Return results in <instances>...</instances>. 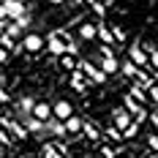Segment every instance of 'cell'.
<instances>
[{
    "label": "cell",
    "instance_id": "obj_1",
    "mask_svg": "<svg viewBox=\"0 0 158 158\" xmlns=\"http://www.w3.org/2000/svg\"><path fill=\"white\" fill-rule=\"evenodd\" d=\"M68 44H71V38L63 30H55V33L47 35V49H49V55H55V57H63L68 52Z\"/></svg>",
    "mask_w": 158,
    "mask_h": 158
},
{
    "label": "cell",
    "instance_id": "obj_2",
    "mask_svg": "<svg viewBox=\"0 0 158 158\" xmlns=\"http://www.w3.org/2000/svg\"><path fill=\"white\" fill-rule=\"evenodd\" d=\"M79 71L85 74V79L90 82V85H106V74L98 68V63H90V60H79Z\"/></svg>",
    "mask_w": 158,
    "mask_h": 158
},
{
    "label": "cell",
    "instance_id": "obj_3",
    "mask_svg": "<svg viewBox=\"0 0 158 158\" xmlns=\"http://www.w3.org/2000/svg\"><path fill=\"white\" fill-rule=\"evenodd\" d=\"M22 52H27V55H38L41 49H47V35H41V33H27V35H22Z\"/></svg>",
    "mask_w": 158,
    "mask_h": 158
},
{
    "label": "cell",
    "instance_id": "obj_4",
    "mask_svg": "<svg viewBox=\"0 0 158 158\" xmlns=\"http://www.w3.org/2000/svg\"><path fill=\"white\" fill-rule=\"evenodd\" d=\"M77 109H74V104L68 101V98H57V101H52V120H60L65 123L68 117H74Z\"/></svg>",
    "mask_w": 158,
    "mask_h": 158
},
{
    "label": "cell",
    "instance_id": "obj_5",
    "mask_svg": "<svg viewBox=\"0 0 158 158\" xmlns=\"http://www.w3.org/2000/svg\"><path fill=\"white\" fill-rule=\"evenodd\" d=\"M128 60L136 65V68H150V55L142 44H131L128 47Z\"/></svg>",
    "mask_w": 158,
    "mask_h": 158
},
{
    "label": "cell",
    "instance_id": "obj_6",
    "mask_svg": "<svg viewBox=\"0 0 158 158\" xmlns=\"http://www.w3.org/2000/svg\"><path fill=\"white\" fill-rule=\"evenodd\" d=\"M131 123H134V114H131V112H128L126 106H117V109L112 112V126L117 128L120 134H123V131H126V128L131 126Z\"/></svg>",
    "mask_w": 158,
    "mask_h": 158
},
{
    "label": "cell",
    "instance_id": "obj_7",
    "mask_svg": "<svg viewBox=\"0 0 158 158\" xmlns=\"http://www.w3.org/2000/svg\"><path fill=\"white\" fill-rule=\"evenodd\" d=\"M30 114L35 117V120H41L44 126L52 123V101H35V106H33Z\"/></svg>",
    "mask_w": 158,
    "mask_h": 158
},
{
    "label": "cell",
    "instance_id": "obj_8",
    "mask_svg": "<svg viewBox=\"0 0 158 158\" xmlns=\"http://www.w3.org/2000/svg\"><path fill=\"white\" fill-rule=\"evenodd\" d=\"M6 11H8V22H16L19 16L27 14V8H25V0H6Z\"/></svg>",
    "mask_w": 158,
    "mask_h": 158
},
{
    "label": "cell",
    "instance_id": "obj_9",
    "mask_svg": "<svg viewBox=\"0 0 158 158\" xmlns=\"http://www.w3.org/2000/svg\"><path fill=\"white\" fill-rule=\"evenodd\" d=\"M95 35H98V41L101 44H106V47H114V35H112V27L101 19V22H95Z\"/></svg>",
    "mask_w": 158,
    "mask_h": 158
},
{
    "label": "cell",
    "instance_id": "obj_10",
    "mask_svg": "<svg viewBox=\"0 0 158 158\" xmlns=\"http://www.w3.org/2000/svg\"><path fill=\"white\" fill-rule=\"evenodd\" d=\"M98 68H101L106 77H117V74H120V60H117V57H98Z\"/></svg>",
    "mask_w": 158,
    "mask_h": 158
},
{
    "label": "cell",
    "instance_id": "obj_11",
    "mask_svg": "<svg viewBox=\"0 0 158 158\" xmlns=\"http://www.w3.org/2000/svg\"><path fill=\"white\" fill-rule=\"evenodd\" d=\"M68 85H71V90H77V93H85L90 82H87V79H85V74L77 68V71H71V74H68Z\"/></svg>",
    "mask_w": 158,
    "mask_h": 158
},
{
    "label": "cell",
    "instance_id": "obj_12",
    "mask_svg": "<svg viewBox=\"0 0 158 158\" xmlns=\"http://www.w3.org/2000/svg\"><path fill=\"white\" fill-rule=\"evenodd\" d=\"M77 35H79V41H98V35H95V22H82Z\"/></svg>",
    "mask_w": 158,
    "mask_h": 158
},
{
    "label": "cell",
    "instance_id": "obj_13",
    "mask_svg": "<svg viewBox=\"0 0 158 158\" xmlns=\"http://www.w3.org/2000/svg\"><path fill=\"white\" fill-rule=\"evenodd\" d=\"M41 158H65L63 144H44L41 147Z\"/></svg>",
    "mask_w": 158,
    "mask_h": 158
},
{
    "label": "cell",
    "instance_id": "obj_14",
    "mask_svg": "<svg viewBox=\"0 0 158 158\" xmlns=\"http://www.w3.org/2000/svg\"><path fill=\"white\" fill-rule=\"evenodd\" d=\"M19 123L27 128V134H38V131H44V123H41V120H35L33 114H22V120H19Z\"/></svg>",
    "mask_w": 158,
    "mask_h": 158
},
{
    "label": "cell",
    "instance_id": "obj_15",
    "mask_svg": "<svg viewBox=\"0 0 158 158\" xmlns=\"http://www.w3.org/2000/svg\"><path fill=\"white\" fill-rule=\"evenodd\" d=\"M82 134L90 139V142H101L104 139V134H101V128L95 126V123H85V128H82Z\"/></svg>",
    "mask_w": 158,
    "mask_h": 158
},
{
    "label": "cell",
    "instance_id": "obj_16",
    "mask_svg": "<svg viewBox=\"0 0 158 158\" xmlns=\"http://www.w3.org/2000/svg\"><path fill=\"white\" fill-rule=\"evenodd\" d=\"M63 126H65L68 134H74V136H77V134H82V128H85V120H79L77 114H74V117H68V120H65Z\"/></svg>",
    "mask_w": 158,
    "mask_h": 158
},
{
    "label": "cell",
    "instance_id": "obj_17",
    "mask_svg": "<svg viewBox=\"0 0 158 158\" xmlns=\"http://www.w3.org/2000/svg\"><path fill=\"white\" fill-rule=\"evenodd\" d=\"M57 63H60V68H65V71H77V68H79L77 55H68V52H65L63 57H57Z\"/></svg>",
    "mask_w": 158,
    "mask_h": 158
},
{
    "label": "cell",
    "instance_id": "obj_18",
    "mask_svg": "<svg viewBox=\"0 0 158 158\" xmlns=\"http://www.w3.org/2000/svg\"><path fill=\"white\" fill-rule=\"evenodd\" d=\"M128 93L134 95V98H136V101H139V104H147V90H144L142 85H139V82H131V90H128Z\"/></svg>",
    "mask_w": 158,
    "mask_h": 158
},
{
    "label": "cell",
    "instance_id": "obj_19",
    "mask_svg": "<svg viewBox=\"0 0 158 158\" xmlns=\"http://www.w3.org/2000/svg\"><path fill=\"white\" fill-rule=\"evenodd\" d=\"M136 71H139V68H136V65L131 63V60H123V63H120V74H123V77L126 79H131V82H134V79H136Z\"/></svg>",
    "mask_w": 158,
    "mask_h": 158
},
{
    "label": "cell",
    "instance_id": "obj_20",
    "mask_svg": "<svg viewBox=\"0 0 158 158\" xmlns=\"http://www.w3.org/2000/svg\"><path fill=\"white\" fill-rule=\"evenodd\" d=\"M123 106H126V109L131 112V114H136L139 109H144V106H142V104H139V101H136V98H134L131 93H126V95H123Z\"/></svg>",
    "mask_w": 158,
    "mask_h": 158
},
{
    "label": "cell",
    "instance_id": "obj_21",
    "mask_svg": "<svg viewBox=\"0 0 158 158\" xmlns=\"http://www.w3.org/2000/svg\"><path fill=\"white\" fill-rule=\"evenodd\" d=\"M101 134H104V139H109V142H123V134H120V131H117L114 126L101 128Z\"/></svg>",
    "mask_w": 158,
    "mask_h": 158
},
{
    "label": "cell",
    "instance_id": "obj_22",
    "mask_svg": "<svg viewBox=\"0 0 158 158\" xmlns=\"http://www.w3.org/2000/svg\"><path fill=\"white\" fill-rule=\"evenodd\" d=\"M33 106H35V98H33V95H22V98H19V112H22V114H30Z\"/></svg>",
    "mask_w": 158,
    "mask_h": 158
},
{
    "label": "cell",
    "instance_id": "obj_23",
    "mask_svg": "<svg viewBox=\"0 0 158 158\" xmlns=\"http://www.w3.org/2000/svg\"><path fill=\"white\" fill-rule=\"evenodd\" d=\"M47 126H49V131H52V134H55L57 139H63V136H68V131H65V126L60 123V120H52V123H47Z\"/></svg>",
    "mask_w": 158,
    "mask_h": 158
},
{
    "label": "cell",
    "instance_id": "obj_24",
    "mask_svg": "<svg viewBox=\"0 0 158 158\" xmlns=\"http://www.w3.org/2000/svg\"><path fill=\"white\" fill-rule=\"evenodd\" d=\"M139 123H136V120H134V123H131V126L126 128V131H123V142H128V139H134V136H136V134H139Z\"/></svg>",
    "mask_w": 158,
    "mask_h": 158
},
{
    "label": "cell",
    "instance_id": "obj_25",
    "mask_svg": "<svg viewBox=\"0 0 158 158\" xmlns=\"http://www.w3.org/2000/svg\"><path fill=\"white\" fill-rule=\"evenodd\" d=\"M6 33H8V35H11V38H19V35H22V27H19V25H16V22H8V27H6Z\"/></svg>",
    "mask_w": 158,
    "mask_h": 158
},
{
    "label": "cell",
    "instance_id": "obj_26",
    "mask_svg": "<svg viewBox=\"0 0 158 158\" xmlns=\"http://www.w3.org/2000/svg\"><path fill=\"white\" fill-rule=\"evenodd\" d=\"M98 57H114V47L101 44V47H98Z\"/></svg>",
    "mask_w": 158,
    "mask_h": 158
},
{
    "label": "cell",
    "instance_id": "obj_27",
    "mask_svg": "<svg viewBox=\"0 0 158 158\" xmlns=\"http://www.w3.org/2000/svg\"><path fill=\"white\" fill-rule=\"evenodd\" d=\"M147 98L158 104V85H150V87H147Z\"/></svg>",
    "mask_w": 158,
    "mask_h": 158
},
{
    "label": "cell",
    "instance_id": "obj_28",
    "mask_svg": "<svg viewBox=\"0 0 158 158\" xmlns=\"http://www.w3.org/2000/svg\"><path fill=\"white\" fill-rule=\"evenodd\" d=\"M16 25H19V27H22V30H25V27H30V14L19 16V19H16Z\"/></svg>",
    "mask_w": 158,
    "mask_h": 158
},
{
    "label": "cell",
    "instance_id": "obj_29",
    "mask_svg": "<svg viewBox=\"0 0 158 158\" xmlns=\"http://www.w3.org/2000/svg\"><path fill=\"white\" fill-rule=\"evenodd\" d=\"M147 144L153 147V153H158V136H156V134H150V136H147Z\"/></svg>",
    "mask_w": 158,
    "mask_h": 158
},
{
    "label": "cell",
    "instance_id": "obj_30",
    "mask_svg": "<svg viewBox=\"0 0 158 158\" xmlns=\"http://www.w3.org/2000/svg\"><path fill=\"white\" fill-rule=\"evenodd\" d=\"M8 57H11V52H8V49H3V47H0V65H3V63H8Z\"/></svg>",
    "mask_w": 158,
    "mask_h": 158
},
{
    "label": "cell",
    "instance_id": "obj_31",
    "mask_svg": "<svg viewBox=\"0 0 158 158\" xmlns=\"http://www.w3.org/2000/svg\"><path fill=\"white\" fill-rule=\"evenodd\" d=\"M0 104H8V93H6L3 87H0Z\"/></svg>",
    "mask_w": 158,
    "mask_h": 158
},
{
    "label": "cell",
    "instance_id": "obj_32",
    "mask_svg": "<svg viewBox=\"0 0 158 158\" xmlns=\"http://www.w3.org/2000/svg\"><path fill=\"white\" fill-rule=\"evenodd\" d=\"M0 19H8V11H6V3H0Z\"/></svg>",
    "mask_w": 158,
    "mask_h": 158
},
{
    "label": "cell",
    "instance_id": "obj_33",
    "mask_svg": "<svg viewBox=\"0 0 158 158\" xmlns=\"http://www.w3.org/2000/svg\"><path fill=\"white\" fill-rule=\"evenodd\" d=\"M47 3H49V6H63L65 0H47Z\"/></svg>",
    "mask_w": 158,
    "mask_h": 158
},
{
    "label": "cell",
    "instance_id": "obj_34",
    "mask_svg": "<svg viewBox=\"0 0 158 158\" xmlns=\"http://www.w3.org/2000/svg\"><path fill=\"white\" fill-rule=\"evenodd\" d=\"M153 126H156V128H158V114H153Z\"/></svg>",
    "mask_w": 158,
    "mask_h": 158
},
{
    "label": "cell",
    "instance_id": "obj_35",
    "mask_svg": "<svg viewBox=\"0 0 158 158\" xmlns=\"http://www.w3.org/2000/svg\"><path fill=\"white\" fill-rule=\"evenodd\" d=\"M153 82H156V85H158V71H153Z\"/></svg>",
    "mask_w": 158,
    "mask_h": 158
},
{
    "label": "cell",
    "instance_id": "obj_36",
    "mask_svg": "<svg viewBox=\"0 0 158 158\" xmlns=\"http://www.w3.org/2000/svg\"><path fill=\"white\" fill-rule=\"evenodd\" d=\"M114 158H128V156H123V153H120V156H114Z\"/></svg>",
    "mask_w": 158,
    "mask_h": 158
},
{
    "label": "cell",
    "instance_id": "obj_37",
    "mask_svg": "<svg viewBox=\"0 0 158 158\" xmlns=\"http://www.w3.org/2000/svg\"><path fill=\"white\" fill-rule=\"evenodd\" d=\"M33 3H35V0H33Z\"/></svg>",
    "mask_w": 158,
    "mask_h": 158
}]
</instances>
